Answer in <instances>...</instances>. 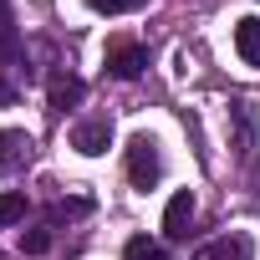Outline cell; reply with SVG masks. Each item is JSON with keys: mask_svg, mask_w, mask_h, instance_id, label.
Returning <instances> with one entry per match:
<instances>
[{"mask_svg": "<svg viewBox=\"0 0 260 260\" xmlns=\"http://www.w3.org/2000/svg\"><path fill=\"white\" fill-rule=\"evenodd\" d=\"M122 260H169V250L158 240H148V235H133V240L122 245Z\"/></svg>", "mask_w": 260, "mask_h": 260, "instance_id": "11", "label": "cell"}, {"mask_svg": "<svg viewBox=\"0 0 260 260\" xmlns=\"http://www.w3.org/2000/svg\"><path fill=\"white\" fill-rule=\"evenodd\" d=\"M235 51H240V61L260 67V16H245L235 26Z\"/></svg>", "mask_w": 260, "mask_h": 260, "instance_id": "10", "label": "cell"}, {"mask_svg": "<svg viewBox=\"0 0 260 260\" xmlns=\"http://www.w3.org/2000/svg\"><path fill=\"white\" fill-rule=\"evenodd\" d=\"M255 184H260V179H255ZM255 204H260V189H255Z\"/></svg>", "mask_w": 260, "mask_h": 260, "instance_id": "17", "label": "cell"}, {"mask_svg": "<svg viewBox=\"0 0 260 260\" xmlns=\"http://www.w3.org/2000/svg\"><path fill=\"white\" fill-rule=\"evenodd\" d=\"M82 97H87V82H82V77H72V72H51V82H46V112H51V117L72 112Z\"/></svg>", "mask_w": 260, "mask_h": 260, "instance_id": "5", "label": "cell"}, {"mask_svg": "<svg viewBox=\"0 0 260 260\" xmlns=\"http://www.w3.org/2000/svg\"><path fill=\"white\" fill-rule=\"evenodd\" d=\"M230 117H235V153L250 158V148H255V107L240 97V102L230 107Z\"/></svg>", "mask_w": 260, "mask_h": 260, "instance_id": "9", "label": "cell"}, {"mask_svg": "<svg viewBox=\"0 0 260 260\" xmlns=\"http://www.w3.org/2000/svg\"><path fill=\"white\" fill-rule=\"evenodd\" d=\"M92 209V199H56L51 209H46V224H61V219H82Z\"/></svg>", "mask_w": 260, "mask_h": 260, "instance_id": "12", "label": "cell"}, {"mask_svg": "<svg viewBox=\"0 0 260 260\" xmlns=\"http://www.w3.org/2000/svg\"><path fill=\"white\" fill-rule=\"evenodd\" d=\"M0 260H11V255H0Z\"/></svg>", "mask_w": 260, "mask_h": 260, "instance_id": "18", "label": "cell"}, {"mask_svg": "<svg viewBox=\"0 0 260 260\" xmlns=\"http://www.w3.org/2000/svg\"><path fill=\"white\" fill-rule=\"evenodd\" d=\"M164 148H158V138L153 133H133V138H127V184H133V189H158L164 184Z\"/></svg>", "mask_w": 260, "mask_h": 260, "instance_id": "1", "label": "cell"}, {"mask_svg": "<svg viewBox=\"0 0 260 260\" xmlns=\"http://www.w3.org/2000/svg\"><path fill=\"white\" fill-rule=\"evenodd\" d=\"M143 6L148 0H87V11H97V16H133Z\"/></svg>", "mask_w": 260, "mask_h": 260, "instance_id": "15", "label": "cell"}, {"mask_svg": "<svg viewBox=\"0 0 260 260\" xmlns=\"http://www.w3.org/2000/svg\"><path fill=\"white\" fill-rule=\"evenodd\" d=\"M16 219H26V194H21V189L0 194V230H6V224H16Z\"/></svg>", "mask_w": 260, "mask_h": 260, "instance_id": "14", "label": "cell"}, {"mask_svg": "<svg viewBox=\"0 0 260 260\" xmlns=\"http://www.w3.org/2000/svg\"><path fill=\"white\" fill-rule=\"evenodd\" d=\"M16 102H21V87H16L6 72H0V107H16Z\"/></svg>", "mask_w": 260, "mask_h": 260, "instance_id": "16", "label": "cell"}, {"mask_svg": "<svg viewBox=\"0 0 260 260\" xmlns=\"http://www.w3.org/2000/svg\"><path fill=\"white\" fill-rule=\"evenodd\" d=\"M189 224H194V194L179 189V194L169 199V209H164V235H169V240H189Z\"/></svg>", "mask_w": 260, "mask_h": 260, "instance_id": "8", "label": "cell"}, {"mask_svg": "<svg viewBox=\"0 0 260 260\" xmlns=\"http://www.w3.org/2000/svg\"><path fill=\"white\" fill-rule=\"evenodd\" d=\"M72 148H77L82 158H102V153L112 148V117H82V122L72 127Z\"/></svg>", "mask_w": 260, "mask_h": 260, "instance_id": "4", "label": "cell"}, {"mask_svg": "<svg viewBox=\"0 0 260 260\" xmlns=\"http://www.w3.org/2000/svg\"><path fill=\"white\" fill-rule=\"evenodd\" d=\"M189 260H255V240L250 235H219V240H204Z\"/></svg>", "mask_w": 260, "mask_h": 260, "instance_id": "6", "label": "cell"}, {"mask_svg": "<svg viewBox=\"0 0 260 260\" xmlns=\"http://www.w3.org/2000/svg\"><path fill=\"white\" fill-rule=\"evenodd\" d=\"M36 158V138L26 127H0V169L6 174H26Z\"/></svg>", "mask_w": 260, "mask_h": 260, "instance_id": "2", "label": "cell"}, {"mask_svg": "<svg viewBox=\"0 0 260 260\" xmlns=\"http://www.w3.org/2000/svg\"><path fill=\"white\" fill-rule=\"evenodd\" d=\"M143 67H148V46L143 41H112L107 46V77L133 82V77H143Z\"/></svg>", "mask_w": 260, "mask_h": 260, "instance_id": "3", "label": "cell"}, {"mask_svg": "<svg viewBox=\"0 0 260 260\" xmlns=\"http://www.w3.org/2000/svg\"><path fill=\"white\" fill-rule=\"evenodd\" d=\"M46 250H51V224L21 230V255H46Z\"/></svg>", "mask_w": 260, "mask_h": 260, "instance_id": "13", "label": "cell"}, {"mask_svg": "<svg viewBox=\"0 0 260 260\" xmlns=\"http://www.w3.org/2000/svg\"><path fill=\"white\" fill-rule=\"evenodd\" d=\"M26 61V46H21V26H16V11L11 0H0V67H21ZM26 72V67H21ZM31 77V72H26Z\"/></svg>", "mask_w": 260, "mask_h": 260, "instance_id": "7", "label": "cell"}]
</instances>
